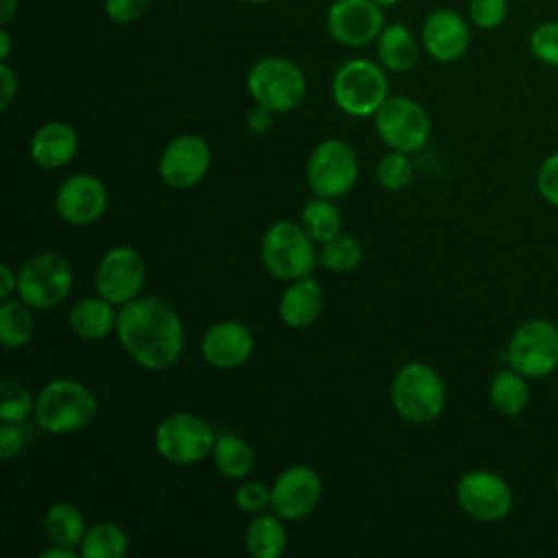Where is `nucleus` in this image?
<instances>
[{"mask_svg": "<svg viewBox=\"0 0 558 558\" xmlns=\"http://www.w3.org/2000/svg\"><path fill=\"white\" fill-rule=\"evenodd\" d=\"M214 466L229 480H242L255 464L253 447L235 434H218L211 449Z\"/></svg>", "mask_w": 558, "mask_h": 558, "instance_id": "bb28decb", "label": "nucleus"}, {"mask_svg": "<svg viewBox=\"0 0 558 558\" xmlns=\"http://www.w3.org/2000/svg\"><path fill=\"white\" fill-rule=\"evenodd\" d=\"M301 225L307 235L318 244H325L342 233V216L338 207L331 198L323 196H314L305 203L301 211Z\"/></svg>", "mask_w": 558, "mask_h": 558, "instance_id": "c756f323", "label": "nucleus"}, {"mask_svg": "<svg viewBox=\"0 0 558 558\" xmlns=\"http://www.w3.org/2000/svg\"><path fill=\"white\" fill-rule=\"evenodd\" d=\"M488 401L504 416L521 414L530 401V386L525 381V375L514 368H504L495 373L488 386Z\"/></svg>", "mask_w": 558, "mask_h": 558, "instance_id": "393cba45", "label": "nucleus"}, {"mask_svg": "<svg viewBox=\"0 0 558 558\" xmlns=\"http://www.w3.org/2000/svg\"><path fill=\"white\" fill-rule=\"evenodd\" d=\"M262 264L275 279L294 281L312 275L316 266L314 240L303 225L292 220L272 222L262 235Z\"/></svg>", "mask_w": 558, "mask_h": 558, "instance_id": "20e7f679", "label": "nucleus"}, {"mask_svg": "<svg viewBox=\"0 0 558 558\" xmlns=\"http://www.w3.org/2000/svg\"><path fill=\"white\" fill-rule=\"evenodd\" d=\"M536 187L541 192V196L558 207V153L549 155L536 174Z\"/></svg>", "mask_w": 558, "mask_h": 558, "instance_id": "4c0bfd02", "label": "nucleus"}, {"mask_svg": "<svg viewBox=\"0 0 558 558\" xmlns=\"http://www.w3.org/2000/svg\"><path fill=\"white\" fill-rule=\"evenodd\" d=\"M76 556H81V551H76L74 547L54 545V543L41 551V558H76Z\"/></svg>", "mask_w": 558, "mask_h": 558, "instance_id": "37998d69", "label": "nucleus"}, {"mask_svg": "<svg viewBox=\"0 0 558 558\" xmlns=\"http://www.w3.org/2000/svg\"><path fill=\"white\" fill-rule=\"evenodd\" d=\"M554 486H556V493H558V477H556V484H554Z\"/></svg>", "mask_w": 558, "mask_h": 558, "instance_id": "09e8293b", "label": "nucleus"}, {"mask_svg": "<svg viewBox=\"0 0 558 558\" xmlns=\"http://www.w3.org/2000/svg\"><path fill=\"white\" fill-rule=\"evenodd\" d=\"M78 150V135L65 122H46L31 137V159L44 170H59L68 166Z\"/></svg>", "mask_w": 558, "mask_h": 558, "instance_id": "aec40b11", "label": "nucleus"}, {"mask_svg": "<svg viewBox=\"0 0 558 558\" xmlns=\"http://www.w3.org/2000/svg\"><path fill=\"white\" fill-rule=\"evenodd\" d=\"M35 414V399L20 381H2L0 386V421L26 423Z\"/></svg>", "mask_w": 558, "mask_h": 558, "instance_id": "2f4dec72", "label": "nucleus"}, {"mask_svg": "<svg viewBox=\"0 0 558 558\" xmlns=\"http://www.w3.org/2000/svg\"><path fill=\"white\" fill-rule=\"evenodd\" d=\"M11 54V35L7 28H0V61H7Z\"/></svg>", "mask_w": 558, "mask_h": 558, "instance_id": "a18cd8bd", "label": "nucleus"}, {"mask_svg": "<svg viewBox=\"0 0 558 558\" xmlns=\"http://www.w3.org/2000/svg\"><path fill=\"white\" fill-rule=\"evenodd\" d=\"M35 333L33 307L22 299H4L0 305V340L7 349H20Z\"/></svg>", "mask_w": 558, "mask_h": 558, "instance_id": "c85d7f7f", "label": "nucleus"}, {"mask_svg": "<svg viewBox=\"0 0 558 558\" xmlns=\"http://www.w3.org/2000/svg\"><path fill=\"white\" fill-rule=\"evenodd\" d=\"M116 333L129 357L146 371L170 368L185 344L181 316L159 296H137L122 305Z\"/></svg>", "mask_w": 558, "mask_h": 558, "instance_id": "f257e3e1", "label": "nucleus"}, {"mask_svg": "<svg viewBox=\"0 0 558 558\" xmlns=\"http://www.w3.org/2000/svg\"><path fill=\"white\" fill-rule=\"evenodd\" d=\"M325 294L316 279L301 277L290 281L279 299V316L292 329L310 327L323 312Z\"/></svg>", "mask_w": 558, "mask_h": 558, "instance_id": "412c9836", "label": "nucleus"}, {"mask_svg": "<svg viewBox=\"0 0 558 558\" xmlns=\"http://www.w3.org/2000/svg\"><path fill=\"white\" fill-rule=\"evenodd\" d=\"M17 96V76L7 65V61H0V109L7 111Z\"/></svg>", "mask_w": 558, "mask_h": 558, "instance_id": "ea45409f", "label": "nucleus"}, {"mask_svg": "<svg viewBox=\"0 0 558 558\" xmlns=\"http://www.w3.org/2000/svg\"><path fill=\"white\" fill-rule=\"evenodd\" d=\"M421 44L427 54L440 63H451L464 57L471 46V31L466 20L453 9H436L427 15Z\"/></svg>", "mask_w": 558, "mask_h": 558, "instance_id": "6ab92c4d", "label": "nucleus"}, {"mask_svg": "<svg viewBox=\"0 0 558 558\" xmlns=\"http://www.w3.org/2000/svg\"><path fill=\"white\" fill-rule=\"evenodd\" d=\"M246 87L255 100L275 113L294 111L307 92L303 70L286 57H264L248 70Z\"/></svg>", "mask_w": 558, "mask_h": 558, "instance_id": "39448f33", "label": "nucleus"}, {"mask_svg": "<svg viewBox=\"0 0 558 558\" xmlns=\"http://www.w3.org/2000/svg\"><path fill=\"white\" fill-rule=\"evenodd\" d=\"M150 0H102L105 13L120 24H129L144 15Z\"/></svg>", "mask_w": 558, "mask_h": 558, "instance_id": "58836bf2", "label": "nucleus"}, {"mask_svg": "<svg viewBox=\"0 0 558 558\" xmlns=\"http://www.w3.org/2000/svg\"><path fill=\"white\" fill-rule=\"evenodd\" d=\"M98 401L94 392L76 379H52L35 397V423L48 434H70L89 425Z\"/></svg>", "mask_w": 558, "mask_h": 558, "instance_id": "f03ea898", "label": "nucleus"}, {"mask_svg": "<svg viewBox=\"0 0 558 558\" xmlns=\"http://www.w3.org/2000/svg\"><path fill=\"white\" fill-rule=\"evenodd\" d=\"M255 340L251 329L240 320H220L214 323L201 340V355L203 360L218 368L231 371L242 366L253 353Z\"/></svg>", "mask_w": 558, "mask_h": 558, "instance_id": "a211bd4d", "label": "nucleus"}, {"mask_svg": "<svg viewBox=\"0 0 558 558\" xmlns=\"http://www.w3.org/2000/svg\"><path fill=\"white\" fill-rule=\"evenodd\" d=\"M235 506L248 514L264 512L270 508V486L255 480L240 484L235 490Z\"/></svg>", "mask_w": 558, "mask_h": 558, "instance_id": "c9c22d12", "label": "nucleus"}, {"mask_svg": "<svg viewBox=\"0 0 558 558\" xmlns=\"http://www.w3.org/2000/svg\"><path fill=\"white\" fill-rule=\"evenodd\" d=\"M272 120H275V111L262 107V105H255L248 113H246V126L253 131V133H266L270 126H272Z\"/></svg>", "mask_w": 558, "mask_h": 558, "instance_id": "a19ab883", "label": "nucleus"}, {"mask_svg": "<svg viewBox=\"0 0 558 558\" xmlns=\"http://www.w3.org/2000/svg\"><path fill=\"white\" fill-rule=\"evenodd\" d=\"M74 272L70 262L59 253H37L17 270V294L33 310L61 305L72 290Z\"/></svg>", "mask_w": 558, "mask_h": 558, "instance_id": "0eeeda50", "label": "nucleus"}, {"mask_svg": "<svg viewBox=\"0 0 558 558\" xmlns=\"http://www.w3.org/2000/svg\"><path fill=\"white\" fill-rule=\"evenodd\" d=\"M390 401L401 418L423 425L442 414L447 388L436 368L425 362H408L392 377Z\"/></svg>", "mask_w": 558, "mask_h": 558, "instance_id": "7ed1b4c3", "label": "nucleus"}, {"mask_svg": "<svg viewBox=\"0 0 558 558\" xmlns=\"http://www.w3.org/2000/svg\"><path fill=\"white\" fill-rule=\"evenodd\" d=\"M211 150L209 144L194 133L174 137L159 157V177L174 190H187L196 185L209 170Z\"/></svg>", "mask_w": 558, "mask_h": 558, "instance_id": "dca6fc26", "label": "nucleus"}, {"mask_svg": "<svg viewBox=\"0 0 558 558\" xmlns=\"http://www.w3.org/2000/svg\"><path fill=\"white\" fill-rule=\"evenodd\" d=\"M375 177H377V183L388 190V192H399L403 187L410 185L412 177H414V166L408 157V153H399V150H392L388 155H384L377 163V170H375Z\"/></svg>", "mask_w": 558, "mask_h": 558, "instance_id": "473e14b6", "label": "nucleus"}, {"mask_svg": "<svg viewBox=\"0 0 558 558\" xmlns=\"http://www.w3.org/2000/svg\"><path fill=\"white\" fill-rule=\"evenodd\" d=\"M28 440V434L24 429V423H2L0 421V458L9 462L17 453H22L24 445Z\"/></svg>", "mask_w": 558, "mask_h": 558, "instance_id": "e433bc0d", "label": "nucleus"}, {"mask_svg": "<svg viewBox=\"0 0 558 558\" xmlns=\"http://www.w3.org/2000/svg\"><path fill=\"white\" fill-rule=\"evenodd\" d=\"M460 508L480 523H497L512 510V490L508 482L486 469L464 473L456 484Z\"/></svg>", "mask_w": 558, "mask_h": 558, "instance_id": "f8f14e48", "label": "nucleus"}, {"mask_svg": "<svg viewBox=\"0 0 558 558\" xmlns=\"http://www.w3.org/2000/svg\"><path fill=\"white\" fill-rule=\"evenodd\" d=\"M384 28V9L373 0H336L327 9L329 35L351 48L377 41Z\"/></svg>", "mask_w": 558, "mask_h": 558, "instance_id": "2eb2a0df", "label": "nucleus"}, {"mask_svg": "<svg viewBox=\"0 0 558 558\" xmlns=\"http://www.w3.org/2000/svg\"><path fill=\"white\" fill-rule=\"evenodd\" d=\"M373 118L379 140L399 153L421 150L432 133L429 113L408 96H388Z\"/></svg>", "mask_w": 558, "mask_h": 558, "instance_id": "9d476101", "label": "nucleus"}, {"mask_svg": "<svg viewBox=\"0 0 558 558\" xmlns=\"http://www.w3.org/2000/svg\"><path fill=\"white\" fill-rule=\"evenodd\" d=\"M506 362L525 377L538 379L558 368V327L547 318H530L517 327Z\"/></svg>", "mask_w": 558, "mask_h": 558, "instance_id": "1a4fd4ad", "label": "nucleus"}, {"mask_svg": "<svg viewBox=\"0 0 558 558\" xmlns=\"http://www.w3.org/2000/svg\"><path fill=\"white\" fill-rule=\"evenodd\" d=\"M216 442L211 425L192 412H172L155 427V449L172 464H196L205 460Z\"/></svg>", "mask_w": 558, "mask_h": 558, "instance_id": "6e6552de", "label": "nucleus"}, {"mask_svg": "<svg viewBox=\"0 0 558 558\" xmlns=\"http://www.w3.org/2000/svg\"><path fill=\"white\" fill-rule=\"evenodd\" d=\"M107 201V187L96 174L76 172L59 185L54 209L68 225L87 227L105 214Z\"/></svg>", "mask_w": 558, "mask_h": 558, "instance_id": "f3484780", "label": "nucleus"}, {"mask_svg": "<svg viewBox=\"0 0 558 558\" xmlns=\"http://www.w3.org/2000/svg\"><path fill=\"white\" fill-rule=\"evenodd\" d=\"M242 2H251V4H262V2H270V0H242Z\"/></svg>", "mask_w": 558, "mask_h": 558, "instance_id": "de8ad7c7", "label": "nucleus"}, {"mask_svg": "<svg viewBox=\"0 0 558 558\" xmlns=\"http://www.w3.org/2000/svg\"><path fill=\"white\" fill-rule=\"evenodd\" d=\"M530 52L536 61L558 68V20H547L530 33Z\"/></svg>", "mask_w": 558, "mask_h": 558, "instance_id": "72a5a7b5", "label": "nucleus"}, {"mask_svg": "<svg viewBox=\"0 0 558 558\" xmlns=\"http://www.w3.org/2000/svg\"><path fill=\"white\" fill-rule=\"evenodd\" d=\"M83 558H122L129 551L126 532L113 521L92 523L78 545Z\"/></svg>", "mask_w": 558, "mask_h": 558, "instance_id": "cd10ccee", "label": "nucleus"}, {"mask_svg": "<svg viewBox=\"0 0 558 558\" xmlns=\"http://www.w3.org/2000/svg\"><path fill=\"white\" fill-rule=\"evenodd\" d=\"M323 482L307 464L283 469L270 486V510L283 521H296L314 512L320 501Z\"/></svg>", "mask_w": 558, "mask_h": 558, "instance_id": "4468645a", "label": "nucleus"}, {"mask_svg": "<svg viewBox=\"0 0 558 558\" xmlns=\"http://www.w3.org/2000/svg\"><path fill=\"white\" fill-rule=\"evenodd\" d=\"M508 15V0H469V17L473 26L490 31L501 26Z\"/></svg>", "mask_w": 558, "mask_h": 558, "instance_id": "f704fd0d", "label": "nucleus"}, {"mask_svg": "<svg viewBox=\"0 0 558 558\" xmlns=\"http://www.w3.org/2000/svg\"><path fill=\"white\" fill-rule=\"evenodd\" d=\"M377 59L390 72H405L418 61V41L403 24H388L377 37Z\"/></svg>", "mask_w": 558, "mask_h": 558, "instance_id": "5701e85b", "label": "nucleus"}, {"mask_svg": "<svg viewBox=\"0 0 558 558\" xmlns=\"http://www.w3.org/2000/svg\"><path fill=\"white\" fill-rule=\"evenodd\" d=\"M17 292V275L11 270L9 264L0 266V299H11V294Z\"/></svg>", "mask_w": 558, "mask_h": 558, "instance_id": "79ce46f5", "label": "nucleus"}, {"mask_svg": "<svg viewBox=\"0 0 558 558\" xmlns=\"http://www.w3.org/2000/svg\"><path fill=\"white\" fill-rule=\"evenodd\" d=\"M373 2H377V4L384 9V7H392V4H397L399 0H373Z\"/></svg>", "mask_w": 558, "mask_h": 558, "instance_id": "49530a36", "label": "nucleus"}, {"mask_svg": "<svg viewBox=\"0 0 558 558\" xmlns=\"http://www.w3.org/2000/svg\"><path fill=\"white\" fill-rule=\"evenodd\" d=\"M20 0H0V22L7 24L17 13Z\"/></svg>", "mask_w": 558, "mask_h": 558, "instance_id": "c03bdc74", "label": "nucleus"}, {"mask_svg": "<svg viewBox=\"0 0 558 558\" xmlns=\"http://www.w3.org/2000/svg\"><path fill=\"white\" fill-rule=\"evenodd\" d=\"M146 279V266L140 251L131 246L109 248L94 272L96 294L113 305H126L137 299Z\"/></svg>", "mask_w": 558, "mask_h": 558, "instance_id": "ddd939ff", "label": "nucleus"}, {"mask_svg": "<svg viewBox=\"0 0 558 558\" xmlns=\"http://www.w3.org/2000/svg\"><path fill=\"white\" fill-rule=\"evenodd\" d=\"M331 96L349 116H375V111L388 98V78L384 74V65L368 59H351L342 63L331 78Z\"/></svg>", "mask_w": 558, "mask_h": 558, "instance_id": "423d86ee", "label": "nucleus"}, {"mask_svg": "<svg viewBox=\"0 0 558 558\" xmlns=\"http://www.w3.org/2000/svg\"><path fill=\"white\" fill-rule=\"evenodd\" d=\"M244 545L253 558L281 556L288 545V532H286L283 519L275 512L272 514H266V512L255 514L244 532Z\"/></svg>", "mask_w": 558, "mask_h": 558, "instance_id": "b1692460", "label": "nucleus"}, {"mask_svg": "<svg viewBox=\"0 0 558 558\" xmlns=\"http://www.w3.org/2000/svg\"><path fill=\"white\" fill-rule=\"evenodd\" d=\"M68 323H70V329L74 331V336H78L83 340H100V338L109 336L111 331H116L118 312L113 310V303L102 299L100 294L85 296L70 307Z\"/></svg>", "mask_w": 558, "mask_h": 558, "instance_id": "4be33fe9", "label": "nucleus"}, {"mask_svg": "<svg viewBox=\"0 0 558 558\" xmlns=\"http://www.w3.org/2000/svg\"><path fill=\"white\" fill-rule=\"evenodd\" d=\"M364 257V248L360 244L357 238L353 235H338L329 242L323 244L320 253H318V262L333 272H349L353 268L360 266Z\"/></svg>", "mask_w": 558, "mask_h": 558, "instance_id": "7c9ffc66", "label": "nucleus"}, {"mask_svg": "<svg viewBox=\"0 0 558 558\" xmlns=\"http://www.w3.org/2000/svg\"><path fill=\"white\" fill-rule=\"evenodd\" d=\"M44 532H46V538L54 545L76 547L81 545L87 532V523L83 512L74 504L57 501L44 514Z\"/></svg>", "mask_w": 558, "mask_h": 558, "instance_id": "a878e982", "label": "nucleus"}, {"mask_svg": "<svg viewBox=\"0 0 558 558\" xmlns=\"http://www.w3.org/2000/svg\"><path fill=\"white\" fill-rule=\"evenodd\" d=\"M360 174L355 150L342 140H323L307 159L305 177L314 196L340 198L353 190Z\"/></svg>", "mask_w": 558, "mask_h": 558, "instance_id": "9b49d317", "label": "nucleus"}]
</instances>
